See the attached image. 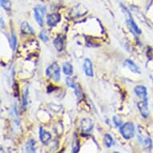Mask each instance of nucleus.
<instances>
[{"instance_id": "1", "label": "nucleus", "mask_w": 153, "mask_h": 153, "mask_svg": "<svg viewBox=\"0 0 153 153\" xmlns=\"http://www.w3.org/2000/svg\"><path fill=\"white\" fill-rule=\"evenodd\" d=\"M120 7L121 8H122V10H123V13H124V15H125L126 19H127V23H128V26H129V27L131 28V30H132L134 33H136V35H140L141 33H142V31H141L140 27L137 26V24L135 23V21L133 19V18L132 16H131V14L130 13V11H129V10L127 9V7H125L123 4H120Z\"/></svg>"}, {"instance_id": "2", "label": "nucleus", "mask_w": 153, "mask_h": 153, "mask_svg": "<svg viewBox=\"0 0 153 153\" xmlns=\"http://www.w3.org/2000/svg\"><path fill=\"white\" fill-rule=\"evenodd\" d=\"M120 131L125 140H131L135 136V126L132 123L128 122L121 126Z\"/></svg>"}, {"instance_id": "3", "label": "nucleus", "mask_w": 153, "mask_h": 153, "mask_svg": "<svg viewBox=\"0 0 153 153\" xmlns=\"http://www.w3.org/2000/svg\"><path fill=\"white\" fill-rule=\"evenodd\" d=\"M46 75L49 78L54 79L55 82H59L60 80V68L58 63H54L49 66L46 70Z\"/></svg>"}, {"instance_id": "4", "label": "nucleus", "mask_w": 153, "mask_h": 153, "mask_svg": "<svg viewBox=\"0 0 153 153\" xmlns=\"http://www.w3.org/2000/svg\"><path fill=\"white\" fill-rule=\"evenodd\" d=\"M35 13V20L37 23L39 25L40 27H43L44 25V15L46 14V8L44 7H41V6H38L35 8L34 10Z\"/></svg>"}, {"instance_id": "5", "label": "nucleus", "mask_w": 153, "mask_h": 153, "mask_svg": "<svg viewBox=\"0 0 153 153\" xmlns=\"http://www.w3.org/2000/svg\"><path fill=\"white\" fill-rule=\"evenodd\" d=\"M137 107H138L139 111H140V112L143 118H148V116H149V113H150L148 100H143L140 102H139L137 103Z\"/></svg>"}, {"instance_id": "6", "label": "nucleus", "mask_w": 153, "mask_h": 153, "mask_svg": "<svg viewBox=\"0 0 153 153\" xmlns=\"http://www.w3.org/2000/svg\"><path fill=\"white\" fill-rule=\"evenodd\" d=\"M61 20V15L58 13L49 14L47 16V23L51 27H55Z\"/></svg>"}, {"instance_id": "7", "label": "nucleus", "mask_w": 153, "mask_h": 153, "mask_svg": "<svg viewBox=\"0 0 153 153\" xmlns=\"http://www.w3.org/2000/svg\"><path fill=\"white\" fill-rule=\"evenodd\" d=\"M80 128L84 132H90L94 128V123L91 119L83 118L80 122Z\"/></svg>"}, {"instance_id": "8", "label": "nucleus", "mask_w": 153, "mask_h": 153, "mask_svg": "<svg viewBox=\"0 0 153 153\" xmlns=\"http://www.w3.org/2000/svg\"><path fill=\"white\" fill-rule=\"evenodd\" d=\"M134 92L139 98L142 100H147L148 96V91L147 88L143 85H137L134 88Z\"/></svg>"}, {"instance_id": "9", "label": "nucleus", "mask_w": 153, "mask_h": 153, "mask_svg": "<svg viewBox=\"0 0 153 153\" xmlns=\"http://www.w3.org/2000/svg\"><path fill=\"white\" fill-rule=\"evenodd\" d=\"M83 71L85 75L88 77H93L94 76V71H93V64L91 61L89 59H85L83 62Z\"/></svg>"}, {"instance_id": "10", "label": "nucleus", "mask_w": 153, "mask_h": 153, "mask_svg": "<svg viewBox=\"0 0 153 153\" xmlns=\"http://www.w3.org/2000/svg\"><path fill=\"white\" fill-rule=\"evenodd\" d=\"M39 139L43 144H48L51 140V134L40 128V129H39Z\"/></svg>"}, {"instance_id": "11", "label": "nucleus", "mask_w": 153, "mask_h": 153, "mask_svg": "<svg viewBox=\"0 0 153 153\" xmlns=\"http://www.w3.org/2000/svg\"><path fill=\"white\" fill-rule=\"evenodd\" d=\"M66 82H67V84H68V87H70V88L75 89V93L76 94V95L78 96V98H80L82 91H81L80 88L75 83V81L68 77V78L66 79Z\"/></svg>"}, {"instance_id": "12", "label": "nucleus", "mask_w": 153, "mask_h": 153, "mask_svg": "<svg viewBox=\"0 0 153 153\" xmlns=\"http://www.w3.org/2000/svg\"><path fill=\"white\" fill-rule=\"evenodd\" d=\"M53 44L55 46L56 50L58 51L59 52H60L63 50V45H64V39L62 37V35H58L55 38V40L53 41Z\"/></svg>"}, {"instance_id": "13", "label": "nucleus", "mask_w": 153, "mask_h": 153, "mask_svg": "<svg viewBox=\"0 0 153 153\" xmlns=\"http://www.w3.org/2000/svg\"><path fill=\"white\" fill-rule=\"evenodd\" d=\"M21 32L24 35H35V31L27 22H23L21 24Z\"/></svg>"}, {"instance_id": "14", "label": "nucleus", "mask_w": 153, "mask_h": 153, "mask_svg": "<svg viewBox=\"0 0 153 153\" xmlns=\"http://www.w3.org/2000/svg\"><path fill=\"white\" fill-rule=\"evenodd\" d=\"M125 65L130 69L131 72L136 73V74H140V68L132 60H131V59H126Z\"/></svg>"}, {"instance_id": "15", "label": "nucleus", "mask_w": 153, "mask_h": 153, "mask_svg": "<svg viewBox=\"0 0 153 153\" xmlns=\"http://www.w3.org/2000/svg\"><path fill=\"white\" fill-rule=\"evenodd\" d=\"M35 145H36L35 140H29L25 145L26 152H35V150H36Z\"/></svg>"}, {"instance_id": "16", "label": "nucleus", "mask_w": 153, "mask_h": 153, "mask_svg": "<svg viewBox=\"0 0 153 153\" xmlns=\"http://www.w3.org/2000/svg\"><path fill=\"white\" fill-rule=\"evenodd\" d=\"M103 143L108 148H111L113 145H115V141L113 140L110 134H105L103 137Z\"/></svg>"}, {"instance_id": "17", "label": "nucleus", "mask_w": 153, "mask_h": 153, "mask_svg": "<svg viewBox=\"0 0 153 153\" xmlns=\"http://www.w3.org/2000/svg\"><path fill=\"white\" fill-rule=\"evenodd\" d=\"M63 71L65 75H68V76H71V75H73V67L71 65V63H70L69 62H67L63 65Z\"/></svg>"}, {"instance_id": "18", "label": "nucleus", "mask_w": 153, "mask_h": 153, "mask_svg": "<svg viewBox=\"0 0 153 153\" xmlns=\"http://www.w3.org/2000/svg\"><path fill=\"white\" fill-rule=\"evenodd\" d=\"M141 143H143V147L146 149H148V150H151V148H152V141L151 140V138L148 136L147 138L143 139Z\"/></svg>"}, {"instance_id": "19", "label": "nucleus", "mask_w": 153, "mask_h": 153, "mask_svg": "<svg viewBox=\"0 0 153 153\" xmlns=\"http://www.w3.org/2000/svg\"><path fill=\"white\" fill-rule=\"evenodd\" d=\"M1 6L7 11H9L11 9V3L10 0H1Z\"/></svg>"}, {"instance_id": "20", "label": "nucleus", "mask_w": 153, "mask_h": 153, "mask_svg": "<svg viewBox=\"0 0 153 153\" xmlns=\"http://www.w3.org/2000/svg\"><path fill=\"white\" fill-rule=\"evenodd\" d=\"M28 94H29V91H28V88L25 89V91H23V108L26 109L27 105V97Z\"/></svg>"}, {"instance_id": "21", "label": "nucleus", "mask_w": 153, "mask_h": 153, "mask_svg": "<svg viewBox=\"0 0 153 153\" xmlns=\"http://www.w3.org/2000/svg\"><path fill=\"white\" fill-rule=\"evenodd\" d=\"M10 48H12L13 51L15 50V48H16V45H17V37H16V35L15 34H12L11 36H10Z\"/></svg>"}, {"instance_id": "22", "label": "nucleus", "mask_w": 153, "mask_h": 153, "mask_svg": "<svg viewBox=\"0 0 153 153\" xmlns=\"http://www.w3.org/2000/svg\"><path fill=\"white\" fill-rule=\"evenodd\" d=\"M39 38H40L41 40H43V42H48V41L49 40V37H48L47 30H42L40 32V34H39Z\"/></svg>"}, {"instance_id": "23", "label": "nucleus", "mask_w": 153, "mask_h": 153, "mask_svg": "<svg viewBox=\"0 0 153 153\" xmlns=\"http://www.w3.org/2000/svg\"><path fill=\"white\" fill-rule=\"evenodd\" d=\"M79 150V141L76 140L73 141V145H72V152H78Z\"/></svg>"}, {"instance_id": "24", "label": "nucleus", "mask_w": 153, "mask_h": 153, "mask_svg": "<svg viewBox=\"0 0 153 153\" xmlns=\"http://www.w3.org/2000/svg\"><path fill=\"white\" fill-rule=\"evenodd\" d=\"M113 121H114V123H115L116 126H117V127L121 125V120H120L117 116H114L113 117Z\"/></svg>"}, {"instance_id": "25", "label": "nucleus", "mask_w": 153, "mask_h": 153, "mask_svg": "<svg viewBox=\"0 0 153 153\" xmlns=\"http://www.w3.org/2000/svg\"><path fill=\"white\" fill-rule=\"evenodd\" d=\"M1 24H2V28H3V18H1Z\"/></svg>"}]
</instances>
